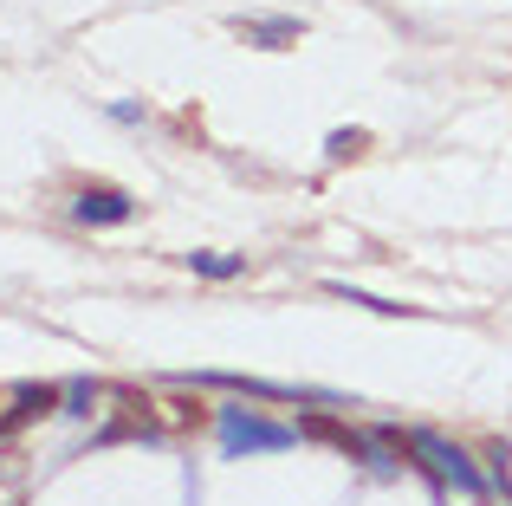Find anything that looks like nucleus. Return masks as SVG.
<instances>
[{
	"mask_svg": "<svg viewBox=\"0 0 512 506\" xmlns=\"http://www.w3.org/2000/svg\"><path fill=\"white\" fill-rule=\"evenodd\" d=\"M72 221L78 228H124V221H137V195L111 189V182H91V189L72 195Z\"/></svg>",
	"mask_w": 512,
	"mask_h": 506,
	"instance_id": "20e7f679",
	"label": "nucleus"
},
{
	"mask_svg": "<svg viewBox=\"0 0 512 506\" xmlns=\"http://www.w3.org/2000/svg\"><path fill=\"white\" fill-rule=\"evenodd\" d=\"M396 435H402L409 468H422L435 494H461V500H487L493 494V474L480 468L454 435H441V429H396Z\"/></svg>",
	"mask_w": 512,
	"mask_h": 506,
	"instance_id": "f257e3e1",
	"label": "nucleus"
},
{
	"mask_svg": "<svg viewBox=\"0 0 512 506\" xmlns=\"http://www.w3.org/2000/svg\"><path fill=\"white\" fill-rule=\"evenodd\" d=\"M46 409H59V390H52V383H20V390H13V403H7V416H0V435L39 422Z\"/></svg>",
	"mask_w": 512,
	"mask_h": 506,
	"instance_id": "39448f33",
	"label": "nucleus"
},
{
	"mask_svg": "<svg viewBox=\"0 0 512 506\" xmlns=\"http://www.w3.org/2000/svg\"><path fill=\"white\" fill-rule=\"evenodd\" d=\"M214 442H221L227 461H247V455H286L299 448V422H273L266 409H247V403H221L214 409Z\"/></svg>",
	"mask_w": 512,
	"mask_h": 506,
	"instance_id": "f03ea898",
	"label": "nucleus"
},
{
	"mask_svg": "<svg viewBox=\"0 0 512 506\" xmlns=\"http://www.w3.org/2000/svg\"><path fill=\"white\" fill-rule=\"evenodd\" d=\"M195 390H240V396H266V403H318V409H344V396L325 390H299V383H266V377H240V370H195Z\"/></svg>",
	"mask_w": 512,
	"mask_h": 506,
	"instance_id": "7ed1b4c3",
	"label": "nucleus"
},
{
	"mask_svg": "<svg viewBox=\"0 0 512 506\" xmlns=\"http://www.w3.org/2000/svg\"><path fill=\"white\" fill-rule=\"evenodd\" d=\"M98 383H91V377H72V383H65V390H59V416L65 422H85L91 416V409H98Z\"/></svg>",
	"mask_w": 512,
	"mask_h": 506,
	"instance_id": "0eeeda50",
	"label": "nucleus"
},
{
	"mask_svg": "<svg viewBox=\"0 0 512 506\" xmlns=\"http://www.w3.org/2000/svg\"><path fill=\"white\" fill-rule=\"evenodd\" d=\"M331 292H338V299H350V305H363V312H383V318L402 312L396 299H376V292H357V286H331Z\"/></svg>",
	"mask_w": 512,
	"mask_h": 506,
	"instance_id": "1a4fd4ad",
	"label": "nucleus"
},
{
	"mask_svg": "<svg viewBox=\"0 0 512 506\" xmlns=\"http://www.w3.org/2000/svg\"><path fill=\"white\" fill-rule=\"evenodd\" d=\"M299 33H305V26L292 20V13H260V20H240V39H247V46H260V52H286Z\"/></svg>",
	"mask_w": 512,
	"mask_h": 506,
	"instance_id": "423d86ee",
	"label": "nucleus"
},
{
	"mask_svg": "<svg viewBox=\"0 0 512 506\" xmlns=\"http://www.w3.org/2000/svg\"><path fill=\"white\" fill-rule=\"evenodd\" d=\"M188 273H201V279H240V273H247V253H188Z\"/></svg>",
	"mask_w": 512,
	"mask_h": 506,
	"instance_id": "6e6552de",
	"label": "nucleus"
},
{
	"mask_svg": "<svg viewBox=\"0 0 512 506\" xmlns=\"http://www.w3.org/2000/svg\"><path fill=\"white\" fill-rule=\"evenodd\" d=\"M111 124H143V104H130V98L111 104Z\"/></svg>",
	"mask_w": 512,
	"mask_h": 506,
	"instance_id": "9b49d317",
	"label": "nucleus"
},
{
	"mask_svg": "<svg viewBox=\"0 0 512 506\" xmlns=\"http://www.w3.org/2000/svg\"><path fill=\"white\" fill-rule=\"evenodd\" d=\"M363 143H370L363 130H331V137H325V156H331V163H344V156L363 150Z\"/></svg>",
	"mask_w": 512,
	"mask_h": 506,
	"instance_id": "9d476101",
	"label": "nucleus"
}]
</instances>
